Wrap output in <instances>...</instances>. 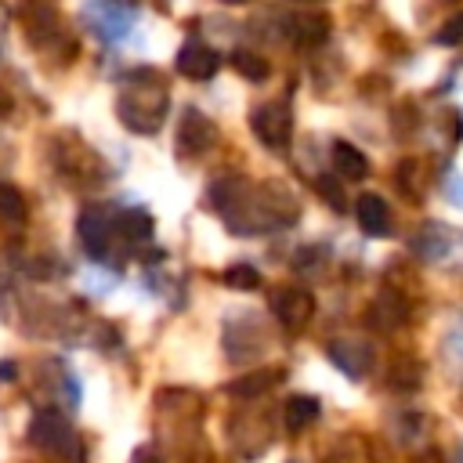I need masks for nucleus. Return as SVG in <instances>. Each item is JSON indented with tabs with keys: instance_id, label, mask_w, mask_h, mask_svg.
Here are the masks:
<instances>
[{
	"instance_id": "a878e982",
	"label": "nucleus",
	"mask_w": 463,
	"mask_h": 463,
	"mask_svg": "<svg viewBox=\"0 0 463 463\" xmlns=\"http://www.w3.org/2000/svg\"><path fill=\"white\" fill-rule=\"evenodd\" d=\"M134 463H159V459H152V456H137Z\"/></svg>"
},
{
	"instance_id": "5701e85b",
	"label": "nucleus",
	"mask_w": 463,
	"mask_h": 463,
	"mask_svg": "<svg viewBox=\"0 0 463 463\" xmlns=\"http://www.w3.org/2000/svg\"><path fill=\"white\" fill-rule=\"evenodd\" d=\"M445 192L456 199V206H463V181H459V174H449L445 177Z\"/></svg>"
},
{
	"instance_id": "1a4fd4ad",
	"label": "nucleus",
	"mask_w": 463,
	"mask_h": 463,
	"mask_svg": "<svg viewBox=\"0 0 463 463\" xmlns=\"http://www.w3.org/2000/svg\"><path fill=\"white\" fill-rule=\"evenodd\" d=\"M354 217H358L365 235H373V239L391 235V206L376 192H365V195L354 199Z\"/></svg>"
},
{
	"instance_id": "20e7f679",
	"label": "nucleus",
	"mask_w": 463,
	"mask_h": 463,
	"mask_svg": "<svg viewBox=\"0 0 463 463\" xmlns=\"http://www.w3.org/2000/svg\"><path fill=\"white\" fill-rule=\"evenodd\" d=\"M112 232H116V217L105 206H87L80 213V239H83V246H87L90 257H105Z\"/></svg>"
},
{
	"instance_id": "6e6552de",
	"label": "nucleus",
	"mask_w": 463,
	"mask_h": 463,
	"mask_svg": "<svg viewBox=\"0 0 463 463\" xmlns=\"http://www.w3.org/2000/svg\"><path fill=\"white\" fill-rule=\"evenodd\" d=\"M217 65H221V58H217V51L206 47V43L188 40V43L177 51V72L188 76V80H210V76L217 72Z\"/></svg>"
},
{
	"instance_id": "f03ea898",
	"label": "nucleus",
	"mask_w": 463,
	"mask_h": 463,
	"mask_svg": "<svg viewBox=\"0 0 463 463\" xmlns=\"http://www.w3.org/2000/svg\"><path fill=\"white\" fill-rule=\"evenodd\" d=\"M250 127H253V134H257L268 148H286L289 137H293V112H289L286 101H268V105L253 109Z\"/></svg>"
},
{
	"instance_id": "2eb2a0df",
	"label": "nucleus",
	"mask_w": 463,
	"mask_h": 463,
	"mask_svg": "<svg viewBox=\"0 0 463 463\" xmlns=\"http://www.w3.org/2000/svg\"><path fill=\"white\" fill-rule=\"evenodd\" d=\"M279 380H282L279 369H257V373H246V376L232 380V383H228V394H235V398H253V394H264L268 387H275Z\"/></svg>"
},
{
	"instance_id": "6ab92c4d",
	"label": "nucleus",
	"mask_w": 463,
	"mask_h": 463,
	"mask_svg": "<svg viewBox=\"0 0 463 463\" xmlns=\"http://www.w3.org/2000/svg\"><path fill=\"white\" fill-rule=\"evenodd\" d=\"M232 69L239 72V76H246V80H264L271 69H268V61L260 58V54H253V51H232Z\"/></svg>"
},
{
	"instance_id": "f3484780",
	"label": "nucleus",
	"mask_w": 463,
	"mask_h": 463,
	"mask_svg": "<svg viewBox=\"0 0 463 463\" xmlns=\"http://www.w3.org/2000/svg\"><path fill=\"white\" fill-rule=\"evenodd\" d=\"M116 232H119L123 239H130V242H141V239L152 235V217H148L141 206H130V210H123V213L116 217Z\"/></svg>"
},
{
	"instance_id": "9d476101",
	"label": "nucleus",
	"mask_w": 463,
	"mask_h": 463,
	"mask_svg": "<svg viewBox=\"0 0 463 463\" xmlns=\"http://www.w3.org/2000/svg\"><path fill=\"white\" fill-rule=\"evenodd\" d=\"M293 29V40L300 43V47H318L326 36H329V14L326 11H304V14H297L293 22H289Z\"/></svg>"
},
{
	"instance_id": "7ed1b4c3",
	"label": "nucleus",
	"mask_w": 463,
	"mask_h": 463,
	"mask_svg": "<svg viewBox=\"0 0 463 463\" xmlns=\"http://www.w3.org/2000/svg\"><path fill=\"white\" fill-rule=\"evenodd\" d=\"M271 311L279 315V322L286 329H304L315 315V297L300 286H282L271 293Z\"/></svg>"
},
{
	"instance_id": "aec40b11",
	"label": "nucleus",
	"mask_w": 463,
	"mask_h": 463,
	"mask_svg": "<svg viewBox=\"0 0 463 463\" xmlns=\"http://www.w3.org/2000/svg\"><path fill=\"white\" fill-rule=\"evenodd\" d=\"M224 282H228L232 289H257V286H260V271H257L253 264H232V268L224 271Z\"/></svg>"
},
{
	"instance_id": "412c9836",
	"label": "nucleus",
	"mask_w": 463,
	"mask_h": 463,
	"mask_svg": "<svg viewBox=\"0 0 463 463\" xmlns=\"http://www.w3.org/2000/svg\"><path fill=\"white\" fill-rule=\"evenodd\" d=\"M438 43H445V47H456V43H463V11L459 14H452L441 29H438V36H434Z\"/></svg>"
},
{
	"instance_id": "4468645a",
	"label": "nucleus",
	"mask_w": 463,
	"mask_h": 463,
	"mask_svg": "<svg viewBox=\"0 0 463 463\" xmlns=\"http://www.w3.org/2000/svg\"><path fill=\"white\" fill-rule=\"evenodd\" d=\"M402 318H405V300L398 293H383L369 307V326H376V329H394Z\"/></svg>"
},
{
	"instance_id": "dca6fc26",
	"label": "nucleus",
	"mask_w": 463,
	"mask_h": 463,
	"mask_svg": "<svg viewBox=\"0 0 463 463\" xmlns=\"http://www.w3.org/2000/svg\"><path fill=\"white\" fill-rule=\"evenodd\" d=\"M420 380H423V365L416 362V358H394L391 362V373H387V383L398 391V394H409V391H416L420 387Z\"/></svg>"
},
{
	"instance_id": "4be33fe9",
	"label": "nucleus",
	"mask_w": 463,
	"mask_h": 463,
	"mask_svg": "<svg viewBox=\"0 0 463 463\" xmlns=\"http://www.w3.org/2000/svg\"><path fill=\"white\" fill-rule=\"evenodd\" d=\"M318 192L329 199V206H333V210H344V206H347V203H344V192H340V184H336L329 174H326V177H318Z\"/></svg>"
},
{
	"instance_id": "0eeeda50",
	"label": "nucleus",
	"mask_w": 463,
	"mask_h": 463,
	"mask_svg": "<svg viewBox=\"0 0 463 463\" xmlns=\"http://www.w3.org/2000/svg\"><path fill=\"white\" fill-rule=\"evenodd\" d=\"M29 441H33L36 449H61L65 441H72L65 416H61V412H54V409L36 412V416H33V423H29Z\"/></svg>"
},
{
	"instance_id": "39448f33",
	"label": "nucleus",
	"mask_w": 463,
	"mask_h": 463,
	"mask_svg": "<svg viewBox=\"0 0 463 463\" xmlns=\"http://www.w3.org/2000/svg\"><path fill=\"white\" fill-rule=\"evenodd\" d=\"M217 141V127L199 116L195 109H188L177 123V145H181V156H203L210 145Z\"/></svg>"
},
{
	"instance_id": "bb28decb",
	"label": "nucleus",
	"mask_w": 463,
	"mask_h": 463,
	"mask_svg": "<svg viewBox=\"0 0 463 463\" xmlns=\"http://www.w3.org/2000/svg\"><path fill=\"white\" fill-rule=\"evenodd\" d=\"M224 4H246V0H224Z\"/></svg>"
},
{
	"instance_id": "9b49d317",
	"label": "nucleus",
	"mask_w": 463,
	"mask_h": 463,
	"mask_svg": "<svg viewBox=\"0 0 463 463\" xmlns=\"http://www.w3.org/2000/svg\"><path fill=\"white\" fill-rule=\"evenodd\" d=\"M333 170H336V177H344V181H362V177H369V159H365L354 145L333 141Z\"/></svg>"
},
{
	"instance_id": "b1692460",
	"label": "nucleus",
	"mask_w": 463,
	"mask_h": 463,
	"mask_svg": "<svg viewBox=\"0 0 463 463\" xmlns=\"http://www.w3.org/2000/svg\"><path fill=\"white\" fill-rule=\"evenodd\" d=\"M412 463H441V452H434V449H423V452H420Z\"/></svg>"
},
{
	"instance_id": "393cba45",
	"label": "nucleus",
	"mask_w": 463,
	"mask_h": 463,
	"mask_svg": "<svg viewBox=\"0 0 463 463\" xmlns=\"http://www.w3.org/2000/svg\"><path fill=\"white\" fill-rule=\"evenodd\" d=\"M0 376H4V380H14V365H11V362H4V365H0Z\"/></svg>"
},
{
	"instance_id": "423d86ee",
	"label": "nucleus",
	"mask_w": 463,
	"mask_h": 463,
	"mask_svg": "<svg viewBox=\"0 0 463 463\" xmlns=\"http://www.w3.org/2000/svg\"><path fill=\"white\" fill-rule=\"evenodd\" d=\"M329 358L336 362V369H344L351 380L365 376L373 369V347L365 340H354V336H344V340H333L329 344Z\"/></svg>"
},
{
	"instance_id": "f8f14e48",
	"label": "nucleus",
	"mask_w": 463,
	"mask_h": 463,
	"mask_svg": "<svg viewBox=\"0 0 463 463\" xmlns=\"http://www.w3.org/2000/svg\"><path fill=\"white\" fill-rule=\"evenodd\" d=\"M412 246H416V253H420L423 260H438V257L449 253L452 235H449V228H441V224H423V228L416 232Z\"/></svg>"
},
{
	"instance_id": "f257e3e1",
	"label": "nucleus",
	"mask_w": 463,
	"mask_h": 463,
	"mask_svg": "<svg viewBox=\"0 0 463 463\" xmlns=\"http://www.w3.org/2000/svg\"><path fill=\"white\" fill-rule=\"evenodd\" d=\"M119 109V119L127 130L134 134H156L163 127V116H166V90L163 87H127L116 101Z\"/></svg>"
},
{
	"instance_id": "ddd939ff",
	"label": "nucleus",
	"mask_w": 463,
	"mask_h": 463,
	"mask_svg": "<svg viewBox=\"0 0 463 463\" xmlns=\"http://www.w3.org/2000/svg\"><path fill=\"white\" fill-rule=\"evenodd\" d=\"M318 398H311V394H293L289 402H286V409H282V416H286V427L297 434V430H307L315 420H318Z\"/></svg>"
},
{
	"instance_id": "a211bd4d",
	"label": "nucleus",
	"mask_w": 463,
	"mask_h": 463,
	"mask_svg": "<svg viewBox=\"0 0 463 463\" xmlns=\"http://www.w3.org/2000/svg\"><path fill=\"white\" fill-rule=\"evenodd\" d=\"M0 217L11 221V224H22V221L29 217V203H25V195H22L14 184H4V181H0Z\"/></svg>"
}]
</instances>
